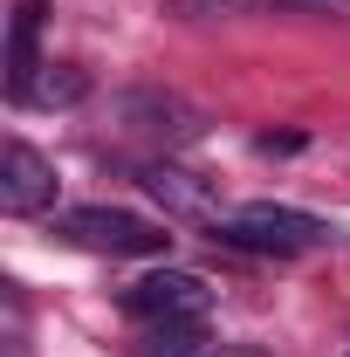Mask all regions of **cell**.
Listing matches in <instances>:
<instances>
[{
  "label": "cell",
  "instance_id": "6da1fadb",
  "mask_svg": "<svg viewBox=\"0 0 350 357\" xmlns=\"http://www.w3.org/2000/svg\"><path fill=\"white\" fill-rule=\"evenodd\" d=\"M213 241L220 248H241V255H275V261H289V255L323 248V241H330V220H316V213H303V206L248 199V206H227V213L213 220Z\"/></svg>",
  "mask_w": 350,
  "mask_h": 357
},
{
  "label": "cell",
  "instance_id": "7a4b0ae2",
  "mask_svg": "<svg viewBox=\"0 0 350 357\" xmlns=\"http://www.w3.org/2000/svg\"><path fill=\"white\" fill-rule=\"evenodd\" d=\"M55 234L89 255H165L172 248V234L158 220L124 213V206H69V213H55Z\"/></svg>",
  "mask_w": 350,
  "mask_h": 357
},
{
  "label": "cell",
  "instance_id": "3957f363",
  "mask_svg": "<svg viewBox=\"0 0 350 357\" xmlns=\"http://www.w3.org/2000/svg\"><path fill=\"white\" fill-rule=\"evenodd\" d=\"M124 310L137 323H151V330H165V323H206L213 289L199 275H185V268H158V275H144V282L124 289Z\"/></svg>",
  "mask_w": 350,
  "mask_h": 357
},
{
  "label": "cell",
  "instance_id": "277c9868",
  "mask_svg": "<svg viewBox=\"0 0 350 357\" xmlns=\"http://www.w3.org/2000/svg\"><path fill=\"white\" fill-rule=\"evenodd\" d=\"M117 117H124V131L144 137V144H192V137L206 131V117L192 110V103H178L165 89H131V96H117Z\"/></svg>",
  "mask_w": 350,
  "mask_h": 357
},
{
  "label": "cell",
  "instance_id": "5b68a950",
  "mask_svg": "<svg viewBox=\"0 0 350 357\" xmlns=\"http://www.w3.org/2000/svg\"><path fill=\"white\" fill-rule=\"evenodd\" d=\"M0 213H14V220L55 213V165L35 144H21V137L0 144Z\"/></svg>",
  "mask_w": 350,
  "mask_h": 357
},
{
  "label": "cell",
  "instance_id": "8992f818",
  "mask_svg": "<svg viewBox=\"0 0 350 357\" xmlns=\"http://www.w3.org/2000/svg\"><path fill=\"white\" fill-rule=\"evenodd\" d=\"M137 178H144V192H151V199H165V213H178V220H206V227L220 220L213 185H206L199 172H185V165H172V158H151Z\"/></svg>",
  "mask_w": 350,
  "mask_h": 357
},
{
  "label": "cell",
  "instance_id": "52a82bcc",
  "mask_svg": "<svg viewBox=\"0 0 350 357\" xmlns=\"http://www.w3.org/2000/svg\"><path fill=\"white\" fill-rule=\"evenodd\" d=\"M35 35H42V0H21L14 7V28H7V96L21 103L28 96V83H35Z\"/></svg>",
  "mask_w": 350,
  "mask_h": 357
},
{
  "label": "cell",
  "instance_id": "ba28073f",
  "mask_svg": "<svg viewBox=\"0 0 350 357\" xmlns=\"http://www.w3.org/2000/svg\"><path fill=\"white\" fill-rule=\"evenodd\" d=\"M83 96H89V76H83V69H69V62H42L21 103H42V110H69V103H83Z\"/></svg>",
  "mask_w": 350,
  "mask_h": 357
},
{
  "label": "cell",
  "instance_id": "9c48e42d",
  "mask_svg": "<svg viewBox=\"0 0 350 357\" xmlns=\"http://www.w3.org/2000/svg\"><path fill=\"white\" fill-rule=\"evenodd\" d=\"M185 21H213V14H268V7H303V0H165Z\"/></svg>",
  "mask_w": 350,
  "mask_h": 357
},
{
  "label": "cell",
  "instance_id": "30bf717a",
  "mask_svg": "<svg viewBox=\"0 0 350 357\" xmlns=\"http://www.w3.org/2000/svg\"><path fill=\"white\" fill-rule=\"evenodd\" d=\"M206 351V323H165L151 330V357H199Z\"/></svg>",
  "mask_w": 350,
  "mask_h": 357
},
{
  "label": "cell",
  "instance_id": "8fae6325",
  "mask_svg": "<svg viewBox=\"0 0 350 357\" xmlns=\"http://www.w3.org/2000/svg\"><path fill=\"white\" fill-rule=\"evenodd\" d=\"M220 357H268V351H254V344H227Z\"/></svg>",
  "mask_w": 350,
  "mask_h": 357
},
{
  "label": "cell",
  "instance_id": "7c38bea8",
  "mask_svg": "<svg viewBox=\"0 0 350 357\" xmlns=\"http://www.w3.org/2000/svg\"><path fill=\"white\" fill-rule=\"evenodd\" d=\"M303 7H350V0H303Z\"/></svg>",
  "mask_w": 350,
  "mask_h": 357
}]
</instances>
